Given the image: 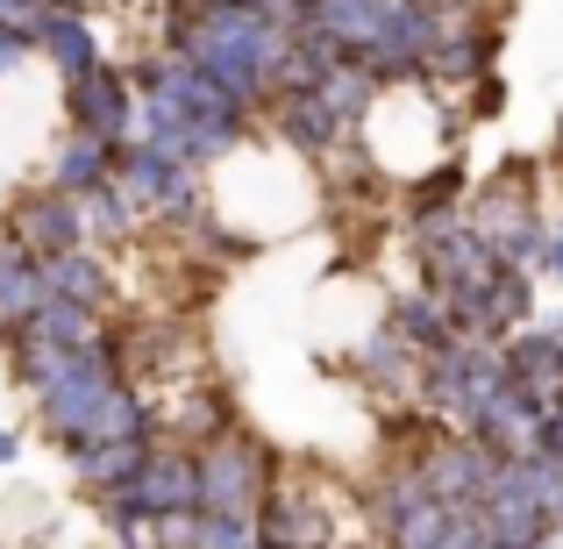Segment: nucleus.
<instances>
[{
    "label": "nucleus",
    "mask_w": 563,
    "mask_h": 549,
    "mask_svg": "<svg viewBox=\"0 0 563 549\" xmlns=\"http://www.w3.org/2000/svg\"><path fill=\"white\" fill-rule=\"evenodd\" d=\"M43 293L51 300H71V307H93V315H114L122 300V278H114V257L108 250H65V257L43 264Z\"/></svg>",
    "instance_id": "nucleus-10"
},
{
    "label": "nucleus",
    "mask_w": 563,
    "mask_h": 549,
    "mask_svg": "<svg viewBox=\"0 0 563 549\" xmlns=\"http://www.w3.org/2000/svg\"><path fill=\"white\" fill-rule=\"evenodd\" d=\"M43 300H51V293H43V257H29L22 243L0 235V336L29 329Z\"/></svg>",
    "instance_id": "nucleus-15"
},
{
    "label": "nucleus",
    "mask_w": 563,
    "mask_h": 549,
    "mask_svg": "<svg viewBox=\"0 0 563 549\" xmlns=\"http://www.w3.org/2000/svg\"><path fill=\"white\" fill-rule=\"evenodd\" d=\"M29 329H36L43 343H57V350H100V343H108V315L71 307V300H43Z\"/></svg>",
    "instance_id": "nucleus-17"
},
{
    "label": "nucleus",
    "mask_w": 563,
    "mask_h": 549,
    "mask_svg": "<svg viewBox=\"0 0 563 549\" xmlns=\"http://www.w3.org/2000/svg\"><path fill=\"white\" fill-rule=\"evenodd\" d=\"M413 471H421V485L442 499V507H478L485 479H493V450H485V442H471L464 428H450L435 450L413 457Z\"/></svg>",
    "instance_id": "nucleus-8"
},
{
    "label": "nucleus",
    "mask_w": 563,
    "mask_h": 549,
    "mask_svg": "<svg viewBox=\"0 0 563 549\" xmlns=\"http://www.w3.org/2000/svg\"><path fill=\"white\" fill-rule=\"evenodd\" d=\"M22 450H29V436H22L14 421H0V471H14V464H22Z\"/></svg>",
    "instance_id": "nucleus-19"
},
{
    "label": "nucleus",
    "mask_w": 563,
    "mask_h": 549,
    "mask_svg": "<svg viewBox=\"0 0 563 549\" xmlns=\"http://www.w3.org/2000/svg\"><path fill=\"white\" fill-rule=\"evenodd\" d=\"M200 514H235V521H257V507L272 499V485L286 479L292 457L278 442H264L257 428H229V436L200 442Z\"/></svg>",
    "instance_id": "nucleus-3"
},
{
    "label": "nucleus",
    "mask_w": 563,
    "mask_h": 549,
    "mask_svg": "<svg viewBox=\"0 0 563 549\" xmlns=\"http://www.w3.org/2000/svg\"><path fill=\"white\" fill-rule=\"evenodd\" d=\"M507 108H514V86L499 79V72H485V79H471V86H464V114H471V129L507 122Z\"/></svg>",
    "instance_id": "nucleus-18"
},
{
    "label": "nucleus",
    "mask_w": 563,
    "mask_h": 549,
    "mask_svg": "<svg viewBox=\"0 0 563 549\" xmlns=\"http://www.w3.org/2000/svg\"><path fill=\"white\" fill-rule=\"evenodd\" d=\"M550 179H563V108H556V122H550Z\"/></svg>",
    "instance_id": "nucleus-20"
},
{
    "label": "nucleus",
    "mask_w": 563,
    "mask_h": 549,
    "mask_svg": "<svg viewBox=\"0 0 563 549\" xmlns=\"http://www.w3.org/2000/svg\"><path fill=\"white\" fill-rule=\"evenodd\" d=\"M357 493H343V485H329V471H321V457H292L286 479L272 485V499L257 507V542L264 549H343L357 536H372L364 528Z\"/></svg>",
    "instance_id": "nucleus-2"
},
{
    "label": "nucleus",
    "mask_w": 563,
    "mask_h": 549,
    "mask_svg": "<svg viewBox=\"0 0 563 549\" xmlns=\"http://www.w3.org/2000/svg\"><path fill=\"white\" fill-rule=\"evenodd\" d=\"M0 549H14V542H0Z\"/></svg>",
    "instance_id": "nucleus-21"
},
{
    "label": "nucleus",
    "mask_w": 563,
    "mask_h": 549,
    "mask_svg": "<svg viewBox=\"0 0 563 549\" xmlns=\"http://www.w3.org/2000/svg\"><path fill=\"white\" fill-rule=\"evenodd\" d=\"M0 235H8V243H22L29 257L51 264V257H65V250H86V215H79V200H71V193L29 179V186H14L8 207H0Z\"/></svg>",
    "instance_id": "nucleus-5"
},
{
    "label": "nucleus",
    "mask_w": 563,
    "mask_h": 549,
    "mask_svg": "<svg viewBox=\"0 0 563 549\" xmlns=\"http://www.w3.org/2000/svg\"><path fill=\"white\" fill-rule=\"evenodd\" d=\"M122 499L143 514V521H179V514H200V457L186 442H151L143 471L122 485Z\"/></svg>",
    "instance_id": "nucleus-7"
},
{
    "label": "nucleus",
    "mask_w": 563,
    "mask_h": 549,
    "mask_svg": "<svg viewBox=\"0 0 563 549\" xmlns=\"http://www.w3.org/2000/svg\"><path fill=\"white\" fill-rule=\"evenodd\" d=\"M79 215H86V243L93 250H122V243H143V215H136V200H129L122 186H93L79 200Z\"/></svg>",
    "instance_id": "nucleus-16"
},
{
    "label": "nucleus",
    "mask_w": 563,
    "mask_h": 549,
    "mask_svg": "<svg viewBox=\"0 0 563 549\" xmlns=\"http://www.w3.org/2000/svg\"><path fill=\"white\" fill-rule=\"evenodd\" d=\"M471 186H478V165H471V151H450V157H435L428 172L399 179L393 221H399V229H421V221H435V215H456V207L471 200Z\"/></svg>",
    "instance_id": "nucleus-9"
},
{
    "label": "nucleus",
    "mask_w": 563,
    "mask_h": 549,
    "mask_svg": "<svg viewBox=\"0 0 563 549\" xmlns=\"http://www.w3.org/2000/svg\"><path fill=\"white\" fill-rule=\"evenodd\" d=\"M36 57L57 72V86H65V79H86L93 65H108V51H100V29H93V14H71V8H57L51 22H43V36H36Z\"/></svg>",
    "instance_id": "nucleus-14"
},
{
    "label": "nucleus",
    "mask_w": 563,
    "mask_h": 549,
    "mask_svg": "<svg viewBox=\"0 0 563 549\" xmlns=\"http://www.w3.org/2000/svg\"><path fill=\"white\" fill-rule=\"evenodd\" d=\"M257 129L278 143L286 157H300V165H329L335 151H343L357 129L343 122V114L329 108V100L314 94V86H278L272 100H264V114H257Z\"/></svg>",
    "instance_id": "nucleus-4"
},
{
    "label": "nucleus",
    "mask_w": 563,
    "mask_h": 549,
    "mask_svg": "<svg viewBox=\"0 0 563 549\" xmlns=\"http://www.w3.org/2000/svg\"><path fill=\"white\" fill-rule=\"evenodd\" d=\"M550 157H528V151H507L493 172H478L464 200V221L499 250L507 264H536L542 257V235H550Z\"/></svg>",
    "instance_id": "nucleus-1"
},
{
    "label": "nucleus",
    "mask_w": 563,
    "mask_h": 549,
    "mask_svg": "<svg viewBox=\"0 0 563 549\" xmlns=\"http://www.w3.org/2000/svg\"><path fill=\"white\" fill-rule=\"evenodd\" d=\"M57 108H65V129L79 136H100V143H129L136 136V86H129V65H93L86 79H65L57 86Z\"/></svg>",
    "instance_id": "nucleus-6"
},
{
    "label": "nucleus",
    "mask_w": 563,
    "mask_h": 549,
    "mask_svg": "<svg viewBox=\"0 0 563 549\" xmlns=\"http://www.w3.org/2000/svg\"><path fill=\"white\" fill-rule=\"evenodd\" d=\"M151 442L157 436H114V442H86V450H71L65 471H71V485H79L86 507H93V499H108V493H122V485L143 471Z\"/></svg>",
    "instance_id": "nucleus-12"
},
{
    "label": "nucleus",
    "mask_w": 563,
    "mask_h": 549,
    "mask_svg": "<svg viewBox=\"0 0 563 549\" xmlns=\"http://www.w3.org/2000/svg\"><path fill=\"white\" fill-rule=\"evenodd\" d=\"M114 157H122V143H100V136H79V129H65V136L51 143V157H43V186L71 193V200H86L93 186L114 179Z\"/></svg>",
    "instance_id": "nucleus-13"
},
{
    "label": "nucleus",
    "mask_w": 563,
    "mask_h": 549,
    "mask_svg": "<svg viewBox=\"0 0 563 549\" xmlns=\"http://www.w3.org/2000/svg\"><path fill=\"white\" fill-rule=\"evenodd\" d=\"M378 321H385V329H393L399 343L413 350V358H442V350H456V343H464V336H456V321L442 315V300H435V293H421V286L385 293Z\"/></svg>",
    "instance_id": "nucleus-11"
}]
</instances>
